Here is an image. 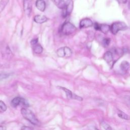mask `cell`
<instances>
[{
	"label": "cell",
	"mask_w": 130,
	"mask_h": 130,
	"mask_svg": "<svg viewBox=\"0 0 130 130\" xmlns=\"http://www.w3.org/2000/svg\"><path fill=\"white\" fill-rule=\"evenodd\" d=\"M21 113L23 117L34 125H40V122L36 117L34 113L30 110L23 108L21 110Z\"/></svg>",
	"instance_id": "cell-1"
},
{
	"label": "cell",
	"mask_w": 130,
	"mask_h": 130,
	"mask_svg": "<svg viewBox=\"0 0 130 130\" xmlns=\"http://www.w3.org/2000/svg\"><path fill=\"white\" fill-rule=\"evenodd\" d=\"M58 87L65 92L66 95L68 99H74V100H77L79 101H82L83 100V99L82 97L77 95L75 93L72 92L69 89H68L66 88H64V87Z\"/></svg>",
	"instance_id": "cell-6"
},
{
	"label": "cell",
	"mask_w": 130,
	"mask_h": 130,
	"mask_svg": "<svg viewBox=\"0 0 130 130\" xmlns=\"http://www.w3.org/2000/svg\"><path fill=\"white\" fill-rule=\"evenodd\" d=\"M55 5L60 9H63L66 6L64 0H53Z\"/></svg>",
	"instance_id": "cell-17"
},
{
	"label": "cell",
	"mask_w": 130,
	"mask_h": 130,
	"mask_svg": "<svg viewBox=\"0 0 130 130\" xmlns=\"http://www.w3.org/2000/svg\"><path fill=\"white\" fill-rule=\"evenodd\" d=\"M127 28L126 24L123 22H115L110 26V31L113 35H116L120 30Z\"/></svg>",
	"instance_id": "cell-3"
},
{
	"label": "cell",
	"mask_w": 130,
	"mask_h": 130,
	"mask_svg": "<svg viewBox=\"0 0 130 130\" xmlns=\"http://www.w3.org/2000/svg\"><path fill=\"white\" fill-rule=\"evenodd\" d=\"M117 115H118V116L121 119L126 120H130V116H129L128 114H126L125 113H124L120 110L118 111Z\"/></svg>",
	"instance_id": "cell-18"
},
{
	"label": "cell",
	"mask_w": 130,
	"mask_h": 130,
	"mask_svg": "<svg viewBox=\"0 0 130 130\" xmlns=\"http://www.w3.org/2000/svg\"><path fill=\"white\" fill-rule=\"evenodd\" d=\"M11 76V74L7 73H0V81L6 79Z\"/></svg>",
	"instance_id": "cell-22"
},
{
	"label": "cell",
	"mask_w": 130,
	"mask_h": 130,
	"mask_svg": "<svg viewBox=\"0 0 130 130\" xmlns=\"http://www.w3.org/2000/svg\"><path fill=\"white\" fill-rule=\"evenodd\" d=\"M93 25V22L89 18H84L80 21L79 26L81 28H87Z\"/></svg>",
	"instance_id": "cell-10"
},
{
	"label": "cell",
	"mask_w": 130,
	"mask_h": 130,
	"mask_svg": "<svg viewBox=\"0 0 130 130\" xmlns=\"http://www.w3.org/2000/svg\"><path fill=\"white\" fill-rule=\"evenodd\" d=\"M1 52L3 57L5 59H10L13 56L10 48L7 45H5L2 47Z\"/></svg>",
	"instance_id": "cell-8"
},
{
	"label": "cell",
	"mask_w": 130,
	"mask_h": 130,
	"mask_svg": "<svg viewBox=\"0 0 130 130\" xmlns=\"http://www.w3.org/2000/svg\"><path fill=\"white\" fill-rule=\"evenodd\" d=\"M91 130H99L98 129H97L96 128H95V127H94L93 129H92Z\"/></svg>",
	"instance_id": "cell-29"
},
{
	"label": "cell",
	"mask_w": 130,
	"mask_h": 130,
	"mask_svg": "<svg viewBox=\"0 0 130 130\" xmlns=\"http://www.w3.org/2000/svg\"><path fill=\"white\" fill-rule=\"evenodd\" d=\"M9 0H1L0 1V13L4 10L8 4Z\"/></svg>",
	"instance_id": "cell-19"
},
{
	"label": "cell",
	"mask_w": 130,
	"mask_h": 130,
	"mask_svg": "<svg viewBox=\"0 0 130 130\" xmlns=\"http://www.w3.org/2000/svg\"><path fill=\"white\" fill-rule=\"evenodd\" d=\"M117 1L121 4H125L127 2V0H117Z\"/></svg>",
	"instance_id": "cell-27"
},
{
	"label": "cell",
	"mask_w": 130,
	"mask_h": 130,
	"mask_svg": "<svg viewBox=\"0 0 130 130\" xmlns=\"http://www.w3.org/2000/svg\"><path fill=\"white\" fill-rule=\"evenodd\" d=\"M21 130H32L30 127L27 126H23L21 128Z\"/></svg>",
	"instance_id": "cell-26"
},
{
	"label": "cell",
	"mask_w": 130,
	"mask_h": 130,
	"mask_svg": "<svg viewBox=\"0 0 130 130\" xmlns=\"http://www.w3.org/2000/svg\"><path fill=\"white\" fill-rule=\"evenodd\" d=\"M11 104L13 107H16L20 104H22L25 106H28V105L27 102L24 99L20 97H16L14 98L12 100Z\"/></svg>",
	"instance_id": "cell-7"
},
{
	"label": "cell",
	"mask_w": 130,
	"mask_h": 130,
	"mask_svg": "<svg viewBox=\"0 0 130 130\" xmlns=\"http://www.w3.org/2000/svg\"><path fill=\"white\" fill-rule=\"evenodd\" d=\"M23 9L25 14L29 15L32 10V5L30 0H23Z\"/></svg>",
	"instance_id": "cell-9"
},
{
	"label": "cell",
	"mask_w": 130,
	"mask_h": 130,
	"mask_svg": "<svg viewBox=\"0 0 130 130\" xmlns=\"http://www.w3.org/2000/svg\"><path fill=\"white\" fill-rule=\"evenodd\" d=\"M0 130H7V129L5 126L0 125Z\"/></svg>",
	"instance_id": "cell-28"
},
{
	"label": "cell",
	"mask_w": 130,
	"mask_h": 130,
	"mask_svg": "<svg viewBox=\"0 0 130 130\" xmlns=\"http://www.w3.org/2000/svg\"><path fill=\"white\" fill-rule=\"evenodd\" d=\"M37 8L41 12H44L46 9V3L44 0H37L36 2Z\"/></svg>",
	"instance_id": "cell-12"
},
{
	"label": "cell",
	"mask_w": 130,
	"mask_h": 130,
	"mask_svg": "<svg viewBox=\"0 0 130 130\" xmlns=\"http://www.w3.org/2000/svg\"><path fill=\"white\" fill-rule=\"evenodd\" d=\"M101 125L102 127L105 129V130H113L112 127L108 123L104 121H102Z\"/></svg>",
	"instance_id": "cell-20"
},
{
	"label": "cell",
	"mask_w": 130,
	"mask_h": 130,
	"mask_svg": "<svg viewBox=\"0 0 130 130\" xmlns=\"http://www.w3.org/2000/svg\"><path fill=\"white\" fill-rule=\"evenodd\" d=\"M128 97H129V102H130V96H128Z\"/></svg>",
	"instance_id": "cell-31"
},
{
	"label": "cell",
	"mask_w": 130,
	"mask_h": 130,
	"mask_svg": "<svg viewBox=\"0 0 130 130\" xmlns=\"http://www.w3.org/2000/svg\"><path fill=\"white\" fill-rule=\"evenodd\" d=\"M110 42V39L109 38H105L102 41V44L104 47H107L109 46Z\"/></svg>",
	"instance_id": "cell-23"
},
{
	"label": "cell",
	"mask_w": 130,
	"mask_h": 130,
	"mask_svg": "<svg viewBox=\"0 0 130 130\" xmlns=\"http://www.w3.org/2000/svg\"><path fill=\"white\" fill-rule=\"evenodd\" d=\"M128 8H129V9H130V1L129 2V3H128Z\"/></svg>",
	"instance_id": "cell-30"
},
{
	"label": "cell",
	"mask_w": 130,
	"mask_h": 130,
	"mask_svg": "<svg viewBox=\"0 0 130 130\" xmlns=\"http://www.w3.org/2000/svg\"><path fill=\"white\" fill-rule=\"evenodd\" d=\"M38 43V39H34L30 42V44H31V46L34 45H35V44H37Z\"/></svg>",
	"instance_id": "cell-24"
},
{
	"label": "cell",
	"mask_w": 130,
	"mask_h": 130,
	"mask_svg": "<svg viewBox=\"0 0 130 130\" xmlns=\"http://www.w3.org/2000/svg\"><path fill=\"white\" fill-rule=\"evenodd\" d=\"M73 1L72 0H67L66 2V6L63 9L64 11L62 13V16L64 17L70 15L73 9Z\"/></svg>",
	"instance_id": "cell-5"
},
{
	"label": "cell",
	"mask_w": 130,
	"mask_h": 130,
	"mask_svg": "<svg viewBox=\"0 0 130 130\" xmlns=\"http://www.w3.org/2000/svg\"><path fill=\"white\" fill-rule=\"evenodd\" d=\"M120 68L122 72H126L129 68V64L126 61H123L120 63Z\"/></svg>",
	"instance_id": "cell-16"
},
{
	"label": "cell",
	"mask_w": 130,
	"mask_h": 130,
	"mask_svg": "<svg viewBox=\"0 0 130 130\" xmlns=\"http://www.w3.org/2000/svg\"><path fill=\"white\" fill-rule=\"evenodd\" d=\"M47 20H48L47 17L44 15H37L34 18V20L35 21V22L39 24L43 23L46 22Z\"/></svg>",
	"instance_id": "cell-11"
},
{
	"label": "cell",
	"mask_w": 130,
	"mask_h": 130,
	"mask_svg": "<svg viewBox=\"0 0 130 130\" xmlns=\"http://www.w3.org/2000/svg\"><path fill=\"white\" fill-rule=\"evenodd\" d=\"M76 30V27L73 25L72 23L70 22H64L60 29L61 32L64 35H70L74 32Z\"/></svg>",
	"instance_id": "cell-2"
},
{
	"label": "cell",
	"mask_w": 130,
	"mask_h": 130,
	"mask_svg": "<svg viewBox=\"0 0 130 130\" xmlns=\"http://www.w3.org/2000/svg\"><path fill=\"white\" fill-rule=\"evenodd\" d=\"M32 46L33 50L36 54H39L42 53V52H43V48L42 47V46L40 44H39L38 43L32 45Z\"/></svg>",
	"instance_id": "cell-14"
},
{
	"label": "cell",
	"mask_w": 130,
	"mask_h": 130,
	"mask_svg": "<svg viewBox=\"0 0 130 130\" xmlns=\"http://www.w3.org/2000/svg\"><path fill=\"white\" fill-rule=\"evenodd\" d=\"M94 28L96 30H99V24H98L97 23H95L94 24Z\"/></svg>",
	"instance_id": "cell-25"
},
{
	"label": "cell",
	"mask_w": 130,
	"mask_h": 130,
	"mask_svg": "<svg viewBox=\"0 0 130 130\" xmlns=\"http://www.w3.org/2000/svg\"><path fill=\"white\" fill-rule=\"evenodd\" d=\"M99 30L101 31L104 34H107L109 31L110 30V26L106 24H99Z\"/></svg>",
	"instance_id": "cell-15"
},
{
	"label": "cell",
	"mask_w": 130,
	"mask_h": 130,
	"mask_svg": "<svg viewBox=\"0 0 130 130\" xmlns=\"http://www.w3.org/2000/svg\"><path fill=\"white\" fill-rule=\"evenodd\" d=\"M56 54L58 56L60 57H68L71 56L72 51L69 47L65 46L58 49L56 51Z\"/></svg>",
	"instance_id": "cell-4"
},
{
	"label": "cell",
	"mask_w": 130,
	"mask_h": 130,
	"mask_svg": "<svg viewBox=\"0 0 130 130\" xmlns=\"http://www.w3.org/2000/svg\"><path fill=\"white\" fill-rule=\"evenodd\" d=\"M7 110V106L5 103L2 101H0V111L1 112H5Z\"/></svg>",
	"instance_id": "cell-21"
},
{
	"label": "cell",
	"mask_w": 130,
	"mask_h": 130,
	"mask_svg": "<svg viewBox=\"0 0 130 130\" xmlns=\"http://www.w3.org/2000/svg\"><path fill=\"white\" fill-rule=\"evenodd\" d=\"M103 58L107 63H111L113 59V54L111 51H107L104 54Z\"/></svg>",
	"instance_id": "cell-13"
}]
</instances>
